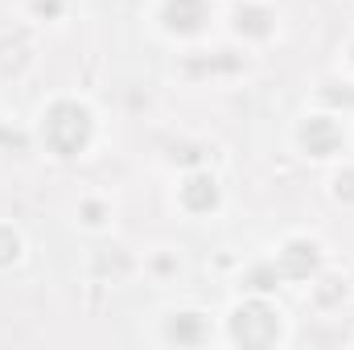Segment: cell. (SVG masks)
Wrapping results in <instances>:
<instances>
[{"label": "cell", "instance_id": "6da1fadb", "mask_svg": "<svg viewBox=\"0 0 354 350\" xmlns=\"http://www.w3.org/2000/svg\"><path fill=\"white\" fill-rule=\"evenodd\" d=\"M95 140V116H91L87 103L79 99H54L46 111H41V145L71 161V157H83Z\"/></svg>", "mask_w": 354, "mask_h": 350}, {"label": "cell", "instance_id": "7a4b0ae2", "mask_svg": "<svg viewBox=\"0 0 354 350\" xmlns=\"http://www.w3.org/2000/svg\"><path fill=\"white\" fill-rule=\"evenodd\" d=\"M231 342L235 347H256V350L280 342V313L268 301H243L231 313Z\"/></svg>", "mask_w": 354, "mask_h": 350}, {"label": "cell", "instance_id": "3957f363", "mask_svg": "<svg viewBox=\"0 0 354 350\" xmlns=\"http://www.w3.org/2000/svg\"><path fill=\"white\" fill-rule=\"evenodd\" d=\"M297 136H301V149H305L313 161L338 157V153L346 149V128L338 124V116H309Z\"/></svg>", "mask_w": 354, "mask_h": 350}, {"label": "cell", "instance_id": "277c9868", "mask_svg": "<svg viewBox=\"0 0 354 350\" xmlns=\"http://www.w3.org/2000/svg\"><path fill=\"white\" fill-rule=\"evenodd\" d=\"M272 264L280 268V280H309L322 268V248L313 239H288Z\"/></svg>", "mask_w": 354, "mask_h": 350}, {"label": "cell", "instance_id": "5b68a950", "mask_svg": "<svg viewBox=\"0 0 354 350\" xmlns=\"http://www.w3.org/2000/svg\"><path fill=\"white\" fill-rule=\"evenodd\" d=\"M161 21L177 37H198L210 25V0H165Z\"/></svg>", "mask_w": 354, "mask_h": 350}, {"label": "cell", "instance_id": "8992f818", "mask_svg": "<svg viewBox=\"0 0 354 350\" xmlns=\"http://www.w3.org/2000/svg\"><path fill=\"white\" fill-rule=\"evenodd\" d=\"M177 198H181V210H185V214H210V210H218V202H223L218 181H214V174H206V169L185 174Z\"/></svg>", "mask_w": 354, "mask_h": 350}, {"label": "cell", "instance_id": "52a82bcc", "mask_svg": "<svg viewBox=\"0 0 354 350\" xmlns=\"http://www.w3.org/2000/svg\"><path fill=\"white\" fill-rule=\"evenodd\" d=\"M235 33H239V37H256V42L272 37V33H276V8L256 4V0H243V4L235 8Z\"/></svg>", "mask_w": 354, "mask_h": 350}, {"label": "cell", "instance_id": "ba28073f", "mask_svg": "<svg viewBox=\"0 0 354 350\" xmlns=\"http://www.w3.org/2000/svg\"><path fill=\"white\" fill-rule=\"evenodd\" d=\"M165 338L177 342V347H198V342L206 338V322H202V313H174Z\"/></svg>", "mask_w": 354, "mask_h": 350}, {"label": "cell", "instance_id": "9c48e42d", "mask_svg": "<svg viewBox=\"0 0 354 350\" xmlns=\"http://www.w3.org/2000/svg\"><path fill=\"white\" fill-rule=\"evenodd\" d=\"M21 260V235L12 227H0V268Z\"/></svg>", "mask_w": 354, "mask_h": 350}, {"label": "cell", "instance_id": "30bf717a", "mask_svg": "<svg viewBox=\"0 0 354 350\" xmlns=\"http://www.w3.org/2000/svg\"><path fill=\"white\" fill-rule=\"evenodd\" d=\"M334 198L338 202H354V169H342L334 177Z\"/></svg>", "mask_w": 354, "mask_h": 350}, {"label": "cell", "instance_id": "8fae6325", "mask_svg": "<svg viewBox=\"0 0 354 350\" xmlns=\"http://www.w3.org/2000/svg\"><path fill=\"white\" fill-rule=\"evenodd\" d=\"M33 4V12L41 17V21H54V17H62V8H66V0H29Z\"/></svg>", "mask_w": 354, "mask_h": 350}, {"label": "cell", "instance_id": "7c38bea8", "mask_svg": "<svg viewBox=\"0 0 354 350\" xmlns=\"http://www.w3.org/2000/svg\"><path fill=\"white\" fill-rule=\"evenodd\" d=\"M351 62H354V46H351Z\"/></svg>", "mask_w": 354, "mask_h": 350}]
</instances>
